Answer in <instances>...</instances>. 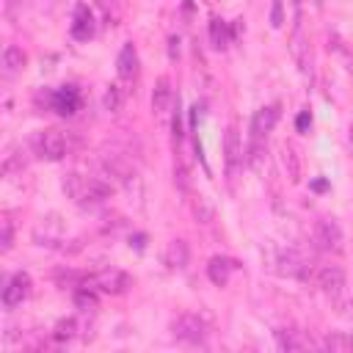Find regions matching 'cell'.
I'll list each match as a JSON object with an SVG mask.
<instances>
[{"label":"cell","instance_id":"cell-1","mask_svg":"<svg viewBox=\"0 0 353 353\" xmlns=\"http://www.w3.org/2000/svg\"><path fill=\"white\" fill-rule=\"evenodd\" d=\"M63 193L77 204V207H97L108 199L110 185L99 176H83V174H66L63 179Z\"/></svg>","mask_w":353,"mask_h":353},{"label":"cell","instance_id":"cell-24","mask_svg":"<svg viewBox=\"0 0 353 353\" xmlns=\"http://www.w3.org/2000/svg\"><path fill=\"white\" fill-rule=\"evenodd\" d=\"M273 25H276V28L281 25V0L273 3Z\"/></svg>","mask_w":353,"mask_h":353},{"label":"cell","instance_id":"cell-2","mask_svg":"<svg viewBox=\"0 0 353 353\" xmlns=\"http://www.w3.org/2000/svg\"><path fill=\"white\" fill-rule=\"evenodd\" d=\"M33 146H36L39 157L61 160V157L72 149V141H69V135L61 132V130H41V132L33 138Z\"/></svg>","mask_w":353,"mask_h":353},{"label":"cell","instance_id":"cell-22","mask_svg":"<svg viewBox=\"0 0 353 353\" xmlns=\"http://www.w3.org/2000/svg\"><path fill=\"white\" fill-rule=\"evenodd\" d=\"M210 36H212V41H215V47L218 50H223L226 47V25L221 22V19H212V25H210Z\"/></svg>","mask_w":353,"mask_h":353},{"label":"cell","instance_id":"cell-23","mask_svg":"<svg viewBox=\"0 0 353 353\" xmlns=\"http://www.w3.org/2000/svg\"><path fill=\"white\" fill-rule=\"evenodd\" d=\"M0 243H3V245H0L3 251H8V248H11V221H3V234H0Z\"/></svg>","mask_w":353,"mask_h":353},{"label":"cell","instance_id":"cell-7","mask_svg":"<svg viewBox=\"0 0 353 353\" xmlns=\"http://www.w3.org/2000/svg\"><path fill=\"white\" fill-rule=\"evenodd\" d=\"M312 279H314V284H317L325 295H339L342 287H345V273H342L336 265H320Z\"/></svg>","mask_w":353,"mask_h":353},{"label":"cell","instance_id":"cell-13","mask_svg":"<svg viewBox=\"0 0 353 353\" xmlns=\"http://www.w3.org/2000/svg\"><path fill=\"white\" fill-rule=\"evenodd\" d=\"M72 36L77 41H88L94 36V14L88 11V6H77L74 19H72Z\"/></svg>","mask_w":353,"mask_h":353},{"label":"cell","instance_id":"cell-21","mask_svg":"<svg viewBox=\"0 0 353 353\" xmlns=\"http://www.w3.org/2000/svg\"><path fill=\"white\" fill-rule=\"evenodd\" d=\"M121 102H124V94H121V88H119V85H110V88L105 91V108H108L110 113H116V110L121 108Z\"/></svg>","mask_w":353,"mask_h":353},{"label":"cell","instance_id":"cell-16","mask_svg":"<svg viewBox=\"0 0 353 353\" xmlns=\"http://www.w3.org/2000/svg\"><path fill=\"white\" fill-rule=\"evenodd\" d=\"M165 265L168 268H185L188 265V243L185 240H171L165 245Z\"/></svg>","mask_w":353,"mask_h":353},{"label":"cell","instance_id":"cell-14","mask_svg":"<svg viewBox=\"0 0 353 353\" xmlns=\"http://www.w3.org/2000/svg\"><path fill=\"white\" fill-rule=\"evenodd\" d=\"M116 66H119V77H121V80H127V83H130V80H135V77H138V52H135V47H132V44H124V47H121Z\"/></svg>","mask_w":353,"mask_h":353},{"label":"cell","instance_id":"cell-5","mask_svg":"<svg viewBox=\"0 0 353 353\" xmlns=\"http://www.w3.org/2000/svg\"><path fill=\"white\" fill-rule=\"evenodd\" d=\"M314 245L320 248V251H342V243H345V237H342V229H339V223L334 221V218H320L317 223H314Z\"/></svg>","mask_w":353,"mask_h":353},{"label":"cell","instance_id":"cell-4","mask_svg":"<svg viewBox=\"0 0 353 353\" xmlns=\"http://www.w3.org/2000/svg\"><path fill=\"white\" fill-rule=\"evenodd\" d=\"M85 284L94 287V290H99V292H108V295H121V292H127V287L132 284V279L124 270H119V268H105L97 276H91Z\"/></svg>","mask_w":353,"mask_h":353},{"label":"cell","instance_id":"cell-3","mask_svg":"<svg viewBox=\"0 0 353 353\" xmlns=\"http://www.w3.org/2000/svg\"><path fill=\"white\" fill-rule=\"evenodd\" d=\"M171 334L179 339V342H188V345H201L207 339V323L193 314V312H185L179 314L174 323H171Z\"/></svg>","mask_w":353,"mask_h":353},{"label":"cell","instance_id":"cell-25","mask_svg":"<svg viewBox=\"0 0 353 353\" xmlns=\"http://www.w3.org/2000/svg\"><path fill=\"white\" fill-rule=\"evenodd\" d=\"M312 119H309V113H301L298 116V130H306V124H309Z\"/></svg>","mask_w":353,"mask_h":353},{"label":"cell","instance_id":"cell-17","mask_svg":"<svg viewBox=\"0 0 353 353\" xmlns=\"http://www.w3.org/2000/svg\"><path fill=\"white\" fill-rule=\"evenodd\" d=\"M22 66H25V52H22L19 47L8 44V47L3 50V72H6V74H17Z\"/></svg>","mask_w":353,"mask_h":353},{"label":"cell","instance_id":"cell-27","mask_svg":"<svg viewBox=\"0 0 353 353\" xmlns=\"http://www.w3.org/2000/svg\"><path fill=\"white\" fill-rule=\"evenodd\" d=\"M350 336H353V334H350Z\"/></svg>","mask_w":353,"mask_h":353},{"label":"cell","instance_id":"cell-10","mask_svg":"<svg viewBox=\"0 0 353 353\" xmlns=\"http://www.w3.org/2000/svg\"><path fill=\"white\" fill-rule=\"evenodd\" d=\"M276 119H279V108H276V105L259 108V110L254 113V121H251V141H262V135H268V132L273 130Z\"/></svg>","mask_w":353,"mask_h":353},{"label":"cell","instance_id":"cell-11","mask_svg":"<svg viewBox=\"0 0 353 353\" xmlns=\"http://www.w3.org/2000/svg\"><path fill=\"white\" fill-rule=\"evenodd\" d=\"M234 270H237V262L229 259V256H212L210 265H207V276H210V281L218 284V287H226V284H229V276H232Z\"/></svg>","mask_w":353,"mask_h":353},{"label":"cell","instance_id":"cell-15","mask_svg":"<svg viewBox=\"0 0 353 353\" xmlns=\"http://www.w3.org/2000/svg\"><path fill=\"white\" fill-rule=\"evenodd\" d=\"M276 342H279L281 350H303V347L312 345L306 336H301V331H292V328H281V331H276Z\"/></svg>","mask_w":353,"mask_h":353},{"label":"cell","instance_id":"cell-6","mask_svg":"<svg viewBox=\"0 0 353 353\" xmlns=\"http://www.w3.org/2000/svg\"><path fill=\"white\" fill-rule=\"evenodd\" d=\"M28 292H30V276L28 273H14L8 281H6V287H3V306L6 309H14V306H19L25 298H28Z\"/></svg>","mask_w":353,"mask_h":353},{"label":"cell","instance_id":"cell-18","mask_svg":"<svg viewBox=\"0 0 353 353\" xmlns=\"http://www.w3.org/2000/svg\"><path fill=\"white\" fill-rule=\"evenodd\" d=\"M320 347H325V350H353V336L350 334H328L320 342Z\"/></svg>","mask_w":353,"mask_h":353},{"label":"cell","instance_id":"cell-20","mask_svg":"<svg viewBox=\"0 0 353 353\" xmlns=\"http://www.w3.org/2000/svg\"><path fill=\"white\" fill-rule=\"evenodd\" d=\"M193 215H196L201 223H210V221H212V207H210V201H207L204 196H196V199H193Z\"/></svg>","mask_w":353,"mask_h":353},{"label":"cell","instance_id":"cell-9","mask_svg":"<svg viewBox=\"0 0 353 353\" xmlns=\"http://www.w3.org/2000/svg\"><path fill=\"white\" fill-rule=\"evenodd\" d=\"M223 152H226V171L229 176L237 171V165L243 163V146H240V132L237 124H229L226 130V141H223Z\"/></svg>","mask_w":353,"mask_h":353},{"label":"cell","instance_id":"cell-26","mask_svg":"<svg viewBox=\"0 0 353 353\" xmlns=\"http://www.w3.org/2000/svg\"><path fill=\"white\" fill-rule=\"evenodd\" d=\"M295 3H298V0H295Z\"/></svg>","mask_w":353,"mask_h":353},{"label":"cell","instance_id":"cell-12","mask_svg":"<svg viewBox=\"0 0 353 353\" xmlns=\"http://www.w3.org/2000/svg\"><path fill=\"white\" fill-rule=\"evenodd\" d=\"M52 108L58 110V113H63V116H72L77 108H80V94H77V88L74 85H63V88H58L55 94H52Z\"/></svg>","mask_w":353,"mask_h":353},{"label":"cell","instance_id":"cell-8","mask_svg":"<svg viewBox=\"0 0 353 353\" xmlns=\"http://www.w3.org/2000/svg\"><path fill=\"white\" fill-rule=\"evenodd\" d=\"M152 110L157 119H168L171 110H174V91H171V83L168 77H160L154 91H152Z\"/></svg>","mask_w":353,"mask_h":353},{"label":"cell","instance_id":"cell-19","mask_svg":"<svg viewBox=\"0 0 353 353\" xmlns=\"http://www.w3.org/2000/svg\"><path fill=\"white\" fill-rule=\"evenodd\" d=\"M74 334H77V320H74V317H66V320H61V323L55 325L52 339H55V342H66V339H72Z\"/></svg>","mask_w":353,"mask_h":353}]
</instances>
